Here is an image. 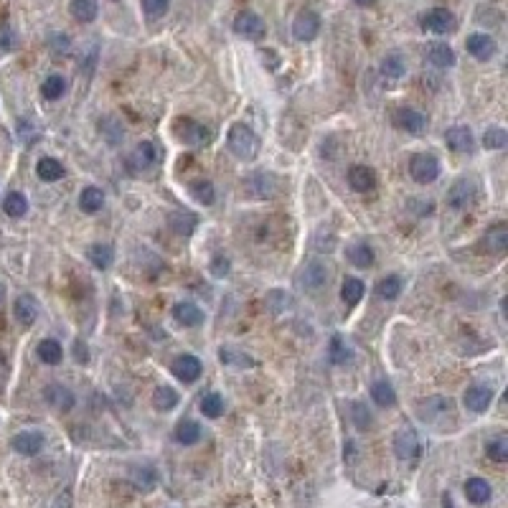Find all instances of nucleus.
<instances>
[{
    "label": "nucleus",
    "instance_id": "obj_17",
    "mask_svg": "<svg viewBox=\"0 0 508 508\" xmlns=\"http://www.w3.org/2000/svg\"><path fill=\"white\" fill-rule=\"evenodd\" d=\"M348 183H351L353 191L368 194V191L376 188V173L371 168H366V165H353L351 171H348Z\"/></svg>",
    "mask_w": 508,
    "mask_h": 508
},
{
    "label": "nucleus",
    "instance_id": "obj_21",
    "mask_svg": "<svg viewBox=\"0 0 508 508\" xmlns=\"http://www.w3.org/2000/svg\"><path fill=\"white\" fill-rule=\"evenodd\" d=\"M13 313H16V321L21 326H33L36 318H39V303H36V297L31 295H21L13 305Z\"/></svg>",
    "mask_w": 508,
    "mask_h": 508
},
{
    "label": "nucleus",
    "instance_id": "obj_40",
    "mask_svg": "<svg viewBox=\"0 0 508 508\" xmlns=\"http://www.w3.org/2000/svg\"><path fill=\"white\" fill-rule=\"evenodd\" d=\"M219 359H221V364H227V366H236V368L254 366V364H257V361L252 359V356H247L244 351H234V348H221Z\"/></svg>",
    "mask_w": 508,
    "mask_h": 508
},
{
    "label": "nucleus",
    "instance_id": "obj_34",
    "mask_svg": "<svg viewBox=\"0 0 508 508\" xmlns=\"http://www.w3.org/2000/svg\"><path fill=\"white\" fill-rule=\"evenodd\" d=\"M406 74V64L404 59L399 54H389V56H384V62H382V77L386 79H402Z\"/></svg>",
    "mask_w": 508,
    "mask_h": 508
},
{
    "label": "nucleus",
    "instance_id": "obj_5",
    "mask_svg": "<svg viewBox=\"0 0 508 508\" xmlns=\"http://www.w3.org/2000/svg\"><path fill=\"white\" fill-rule=\"evenodd\" d=\"M176 135H178V140H183L186 145L191 148H201L206 142H211V133L206 130L203 125L194 122V120H176Z\"/></svg>",
    "mask_w": 508,
    "mask_h": 508
},
{
    "label": "nucleus",
    "instance_id": "obj_45",
    "mask_svg": "<svg viewBox=\"0 0 508 508\" xmlns=\"http://www.w3.org/2000/svg\"><path fill=\"white\" fill-rule=\"evenodd\" d=\"M506 142H508V133L503 130V127H488V133L483 135V145L488 150L506 148Z\"/></svg>",
    "mask_w": 508,
    "mask_h": 508
},
{
    "label": "nucleus",
    "instance_id": "obj_25",
    "mask_svg": "<svg viewBox=\"0 0 508 508\" xmlns=\"http://www.w3.org/2000/svg\"><path fill=\"white\" fill-rule=\"evenodd\" d=\"M485 247H488V252H493V254H503V252L508 250L506 224H496L493 229H488V234H485Z\"/></svg>",
    "mask_w": 508,
    "mask_h": 508
},
{
    "label": "nucleus",
    "instance_id": "obj_57",
    "mask_svg": "<svg viewBox=\"0 0 508 508\" xmlns=\"http://www.w3.org/2000/svg\"><path fill=\"white\" fill-rule=\"evenodd\" d=\"M3 297H6V288L0 285V305H3Z\"/></svg>",
    "mask_w": 508,
    "mask_h": 508
},
{
    "label": "nucleus",
    "instance_id": "obj_39",
    "mask_svg": "<svg viewBox=\"0 0 508 508\" xmlns=\"http://www.w3.org/2000/svg\"><path fill=\"white\" fill-rule=\"evenodd\" d=\"M39 359L44 361V364H48V366H56L59 361H62V346L56 344V341H51V338H46V341H41L39 344Z\"/></svg>",
    "mask_w": 508,
    "mask_h": 508
},
{
    "label": "nucleus",
    "instance_id": "obj_1",
    "mask_svg": "<svg viewBox=\"0 0 508 508\" xmlns=\"http://www.w3.org/2000/svg\"><path fill=\"white\" fill-rule=\"evenodd\" d=\"M229 150L239 160H254L259 156V138L247 125H234L229 130Z\"/></svg>",
    "mask_w": 508,
    "mask_h": 508
},
{
    "label": "nucleus",
    "instance_id": "obj_47",
    "mask_svg": "<svg viewBox=\"0 0 508 508\" xmlns=\"http://www.w3.org/2000/svg\"><path fill=\"white\" fill-rule=\"evenodd\" d=\"M351 359V351H348V346L344 344V338H333L330 341V361L333 364H346V361Z\"/></svg>",
    "mask_w": 508,
    "mask_h": 508
},
{
    "label": "nucleus",
    "instance_id": "obj_19",
    "mask_svg": "<svg viewBox=\"0 0 508 508\" xmlns=\"http://www.w3.org/2000/svg\"><path fill=\"white\" fill-rule=\"evenodd\" d=\"M468 54H473L478 62H488L496 54V41L488 33H473L468 36Z\"/></svg>",
    "mask_w": 508,
    "mask_h": 508
},
{
    "label": "nucleus",
    "instance_id": "obj_51",
    "mask_svg": "<svg viewBox=\"0 0 508 508\" xmlns=\"http://www.w3.org/2000/svg\"><path fill=\"white\" fill-rule=\"evenodd\" d=\"M0 48H3V51L16 48V33H13L10 26H3V31H0Z\"/></svg>",
    "mask_w": 508,
    "mask_h": 508
},
{
    "label": "nucleus",
    "instance_id": "obj_29",
    "mask_svg": "<svg viewBox=\"0 0 508 508\" xmlns=\"http://www.w3.org/2000/svg\"><path fill=\"white\" fill-rule=\"evenodd\" d=\"M102 203H104V194L94 186L84 188L82 196H79V206H82V211H86V214H97L102 209Z\"/></svg>",
    "mask_w": 508,
    "mask_h": 508
},
{
    "label": "nucleus",
    "instance_id": "obj_7",
    "mask_svg": "<svg viewBox=\"0 0 508 508\" xmlns=\"http://www.w3.org/2000/svg\"><path fill=\"white\" fill-rule=\"evenodd\" d=\"M478 196V180L476 178H460L455 180V186L447 191V203L453 209H468Z\"/></svg>",
    "mask_w": 508,
    "mask_h": 508
},
{
    "label": "nucleus",
    "instance_id": "obj_53",
    "mask_svg": "<svg viewBox=\"0 0 508 508\" xmlns=\"http://www.w3.org/2000/svg\"><path fill=\"white\" fill-rule=\"evenodd\" d=\"M51 508H71V496L69 493H62V496L54 500V506Z\"/></svg>",
    "mask_w": 508,
    "mask_h": 508
},
{
    "label": "nucleus",
    "instance_id": "obj_44",
    "mask_svg": "<svg viewBox=\"0 0 508 508\" xmlns=\"http://www.w3.org/2000/svg\"><path fill=\"white\" fill-rule=\"evenodd\" d=\"M399 292H402V280L397 274H389L376 285V295L384 297V300H394V297H399Z\"/></svg>",
    "mask_w": 508,
    "mask_h": 508
},
{
    "label": "nucleus",
    "instance_id": "obj_23",
    "mask_svg": "<svg viewBox=\"0 0 508 508\" xmlns=\"http://www.w3.org/2000/svg\"><path fill=\"white\" fill-rule=\"evenodd\" d=\"M173 318H176L180 326L194 328V326H201L203 323V310L201 308H196L194 303H178L173 308Z\"/></svg>",
    "mask_w": 508,
    "mask_h": 508
},
{
    "label": "nucleus",
    "instance_id": "obj_43",
    "mask_svg": "<svg viewBox=\"0 0 508 508\" xmlns=\"http://www.w3.org/2000/svg\"><path fill=\"white\" fill-rule=\"evenodd\" d=\"M64 92H66V82H64L62 74H51V77H48L46 82L41 84V94H44L46 100H51V102L59 100Z\"/></svg>",
    "mask_w": 508,
    "mask_h": 508
},
{
    "label": "nucleus",
    "instance_id": "obj_4",
    "mask_svg": "<svg viewBox=\"0 0 508 508\" xmlns=\"http://www.w3.org/2000/svg\"><path fill=\"white\" fill-rule=\"evenodd\" d=\"M282 180L272 173H252L250 178L244 180V188L247 194L254 196V198H274L280 194Z\"/></svg>",
    "mask_w": 508,
    "mask_h": 508
},
{
    "label": "nucleus",
    "instance_id": "obj_16",
    "mask_svg": "<svg viewBox=\"0 0 508 508\" xmlns=\"http://www.w3.org/2000/svg\"><path fill=\"white\" fill-rule=\"evenodd\" d=\"M493 402V389L491 386H485V384H476V386H470L465 391V406H468L470 412H485Z\"/></svg>",
    "mask_w": 508,
    "mask_h": 508
},
{
    "label": "nucleus",
    "instance_id": "obj_42",
    "mask_svg": "<svg viewBox=\"0 0 508 508\" xmlns=\"http://www.w3.org/2000/svg\"><path fill=\"white\" fill-rule=\"evenodd\" d=\"M191 194H194L196 201L203 203V206H211L214 198H216V191H214L211 180H196V183H191Z\"/></svg>",
    "mask_w": 508,
    "mask_h": 508
},
{
    "label": "nucleus",
    "instance_id": "obj_24",
    "mask_svg": "<svg viewBox=\"0 0 508 508\" xmlns=\"http://www.w3.org/2000/svg\"><path fill=\"white\" fill-rule=\"evenodd\" d=\"M491 485H488V480H483V478H470L468 483H465V496H468L470 503H476V506H483V503H488L491 500Z\"/></svg>",
    "mask_w": 508,
    "mask_h": 508
},
{
    "label": "nucleus",
    "instance_id": "obj_55",
    "mask_svg": "<svg viewBox=\"0 0 508 508\" xmlns=\"http://www.w3.org/2000/svg\"><path fill=\"white\" fill-rule=\"evenodd\" d=\"M442 508H455L453 506V498H450V496H445V498H442Z\"/></svg>",
    "mask_w": 508,
    "mask_h": 508
},
{
    "label": "nucleus",
    "instance_id": "obj_31",
    "mask_svg": "<svg viewBox=\"0 0 508 508\" xmlns=\"http://www.w3.org/2000/svg\"><path fill=\"white\" fill-rule=\"evenodd\" d=\"M71 16L82 23H92L97 18V0H71Z\"/></svg>",
    "mask_w": 508,
    "mask_h": 508
},
{
    "label": "nucleus",
    "instance_id": "obj_10",
    "mask_svg": "<svg viewBox=\"0 0 508 508\" xmlns=\"http://www.w3.org/2000/svg\"><path fill=\"white\" fill-rule=\"evenodd\" d=\"M394 453L399 460H415L420 455V438L412 427H402L394 438Z\"/></svg>",
    "mask_w": 508,
    "mask_h": 508
},
{
    "label": "nucleus",
    "instance_id": "obj_9",
    "mask_svg": "<svg viewBox=\"0 0 508 508\" xmlns=\"http://www.w3.org/2000/svg\"><path fill=\"white\" fill-rule=\"evenodd\" d=\"M234 31L239 33V36H244V39H250V41H262L265 39L267 28H265V21H262L257 13L242 10L234 21Z\"/></svg>",
    "mask_w": 508,
    "mask_h": 508
},
{
    "label": "nucleus",
    "instance_id": "obj_41",
    "mask_svg": "<svg viewBox=\"0 0 508 508\" xmlns=\"http://www.w3.org/2000/svg\"><path fill=\"white\" fill-rule=\"evenodd\" d=\"M371 397H374V402L379 406H394V402H397V394H394V389H391L389 382H374V386H371Z\"/></svg>",
    "mask_w": 508,
    "mask_h": 508
},
{
    "label": "nucleus",
    "instance_id": "obj_33",
    "mask_svg": "<svg viewBox=\"0 0 508 508\" xmlns=\"http://www.w3.org/2000/svg\"><path fill=\"white\" fill-rule=\"evenodd\" d=\"M485 455L496 462H506L508 460V438L506 435H496L485 442Z\"/></svg>",
    "mask_w": 508,
    "mask_h": 508
},
{
    "label": "nucleus",
    "instance_id": "obj_54",
    "mask_svg": "<svg viewBox=\"0 0 508 508\" xmlns=\"http://www.w3.org/2000/svg\"><path fill=\"white\" fill-rule=\"evenodd\" d=\"M77 361H82V364H84V361H86V348H84V344H77Z\"/></svg>",
    "mask_w": 508,
    "mask_h": 508
},
{
    "label": "nucleus",
    "instance_id": "obj_14",
    "mask_svg": "<svg viewBox=\"0 0 508 508\" xmlns=\"http://www.w3.org/2000/svg\"><path fill=\"white\" fill-rule=\"evenodd\" d=\"M171 371L176 374V379H180L183 384H191L196 382L198 376H201V361L196 359V356H188V353H183V356H178V359L173 361Z\"/></svg>",
    "mask_w": 508,
    "mask_h": 508
},
{
    "label": "nucleus",
    "instance_id": "obj_3",
    "mask_svg": "<svg viewBox=\"0 0 508 508\" xmlns=\"http://www.w3.org/2000/svg\"><path fill=\"white\" fill-rule=\"evenodd\" d=\"M160 160H163V153H160V148H158L156 142H150V140L140 142V145L130 153V168H133V173L153 171V168L160 165Z\"/></svg>",
    "mask_w": 508,
    "mask_h": 508
},
{
    "label": "nucleus",
    "instance_id": "obj_56",
    "mask_svg": "<svg viewBox=\"0 0 508 508\" xmlns=\"http://www.w3.org/2000/svg\"><path fill=\"white\" fill-rule=\"evenodd\" d=\"M353 3H356V6H374L376 0H353Z\"/></svg>",
    "mask_w": 508,
    "mask_h": 508
},
{
    "label": "nucleus",
    "instance_id": "obj_26",
    "mask_svg": "<svg viewBox=\"0 0 508 508\" xmlns=\"http://www.w3.org/2000/svg\"><path fill=\"white\" fill-rule=\"evenodd\" d=\"M176 442H180V445H196L198 440H201V427H198V422H194V420H183V422L176 424Z\"/></svg>",
    "mask_w": 508,
    "mask_h": 508
},
{
    "label": "nucleus",
    "instance_id": "obj_12",
    "mask_svg": "<svg viewBox=\"0 0 508 508\" xmlns=\"http://www.w3.org/2000/svg\"><path fill=\"white\" fill-rule=\"evenodd\" d=\"M422 28L432 33H450L455 28V16L447 8H432L422 16Z\"/></svg>",
    "mask_w": 508,
    "mask_h": 508
},
{
    "label": "nucleus",
    "instance_id": "obj_52",
    "mask_svg": "<svg viewBox=\"0 0 508 508\" xmlns=\"http://www.w3.org/2000/svg\"><path fill=\"white\" fill-rule=\"evenodd\" d=\"M211 272L216 274V277H227L229 274V259L227 257H214Z\"/></svg>",
    "mask_w": 508,
    "mask_h": 508
},
{
    "label": "nucleus",
    "instance_id": "obj_13",
    "mask_svg": "<svg viewBox=\"0 0 508 508\" xmlns=\"http://www.w3.org/2000/svg\"><path fill=\"white\" fill-rule=\"evenodd\" d=\"M417 409H420V417H422L424 422H438V420H442V417H447L453 412V402L445 397H430V399H422L417 404Z\"/></svg>",
    "mask_w": 508,
    "mask_h": 508
},
{
    "label": "nucleus",
    "instance_id": "obj_6",
    "mask_svg": "<svg viewBox=\"0 0 508 508\" xmlns=\"http://www.w3.org/2000/svg\"><path fill=\"white\" fill-rule=\"evenodd\" d=\"M409 173L417 183H432V180L440 176V163L438 158L430 156V153H417L412 160H409Z\"/></svg>",
    "mask_w": 508,
    "mask_h": 508
},
{
    "label": "nucleus",
    "instance_id": "obj_11",
    "mask_svg": "<svg viewBox=\"0 0 508 508\" xmlns=\"http://www.w3.org/2000/svg\"><path fill=\"white\" fill-rule=\"evenodd\" d=\"M394 125L409 135H420V133H424V127H427V117H424L422 112L412 110V107H399V110L394 112Z\"/></svg>",
    "mask_w": 508,
    "mask_h": 508
},
{
    "label": "nucleus",
    "instance_id": "obj_35",
    "mask_svg": "<svg viewBox=\"0 0 508 508\" xmlns=\"http://www.w3.org/2000/svg\"><path fill=\"white\" fill-rule=\"evenodd\" d=\"M3 209H6V214H8V216H13V219H21V216H26V211H28V198H26L23 194H18V191H13V194L6 196Z\"/></svg>",
    "mask_w": 508,
    "mask_h": 508
},
{
    "label": "nucleus",
    "instance_id": "obj_20",
    "mask_svg": "<svg viewBox=\"0 0 508 508\" xmlns=\"http://www.w3.org/2000/svg\"><path fill=\"white\" fill-rule=\"evenodd\" d=\"M445 142L450 145V150H455V153H468V150H473V142L476 140H473L470 127L455 125L445 133Z\"/></svg>",
    "mask_w": 508,
    "mask_h": 508
},
{
    "label": "nucleus",
    "instance_id": "obj_48",
    "mask_svg": "<svg viewBox=\"0 0 508 508\" xmlns=\"http://www.w3.org/2000/svg\"><path fill=\"white\" fill-rule=\"evenodd\" d=\"M133 478H135V485L142 488V491H150V488L156 485V473L150 468H135Z\"/></svg>",
    "mask_w": 508,
    "mask_h": 508
},
{
    "label": "nucleus",
    "instance_id": "obj_22",
    "mask_svg": "<svg viewBox=\"0 0 508 508\" xmlns=\"http://www.w3.org/2000/svg\"><path fill=\"white\" fill-rule=\"evenodd\" d=\"M427 62L432 64V66H438V69H450V66H455V51L447 44H430V48H427Z\"/></svg>",
    "mask_w": 508,
    "mask_h": 508
},
{
    "label": "nucleus",
    "instance_id": "obj_8",
    "mask_svg": "<svg viewBox=\"0 0 508 508\" xmlns=\"http://www.w3.org/2000/svg\"><path fill=\"white\" fill-rule=\"evenodd\" d=\"M318 33H321V18H318V13H313V10H300L295 16V21H292V36L297 41L308 44Z\"/></svg>",
    "mask_w": 508,
    "mask_h": 508
},
{
    "label": "nucleus",
    "instance_id": "obj_28",
    "mask_svg": "<svg viewBox=\"0 0 508 508\" xmlns=\"http://www.w3.org/2000/svg\"><path fill=\"white\" fill-rule=\"evenodd\" d=\"M36 173H39L41 180H46V183H54V180L64 178V165L56 160V158H41L39 165H36Z\"/></svg>",
    "mask_w": 508,
    "mask_h": 508
},
{
    "label": "nucleus",
    "instance_id": "obj_46",
    "mask_svg": "<svg viewBox=\"0 0 508 508\" xmlns=\"http://www.w3.org/2000/svg\"><path fill=\"white\" fill-rule=\"evenodd\" d=\"M168 6H171V0H142V10H145V16L150 21L163 18L168 13Z\"/></svg>",
    "mask_w": 508,
    "mask_h": 508
},
{
    "label": "nucleus",
    "instance_id": "obj_32",
    "mask_svg": "<svg viewBox=\"0 0 508 508\" xmlns=\"http://www.w3.org/2000/svg\"><path fill=\"white\" fill-rule=\"evenodd\" d=\"M171 229L176 232V234H191L196 229V224H198V219H196V214L191 211H176L171 214Z\"/></svg>",
    "mask_w": 508,
    "mask_h": 508
},
{
    "label": "nucleus",
    "instance_id": "obj_37",
    "mask_svg": "<svg viewBox=\"0 0 508 508\" xmlns=\"http://www.w3.org/2000/svg\"><path fill=\"white\" fill-rule=\"evenodd\" d=\"M348 259H351V265H356V267H371L374 265V250L364 242L353 244V247H348Z\"/></svg>",
    "mask_w": 508,
    "mask_h": 508
},
{
    "label": "nucleus",
    "instance_id": "obj_30",
    "mask_svg": "<svg viewBox=\"0 0 508 508\" xmlns=\"http://www.w3.org/2000/svg\"><path fill=\"white\" fill-rule=\"evenodd\" d=\"M198 406H201V412L209 417V420H216V417L224 415V399H221V394H216V391L203 394L201 402H198Z\"/></svg>",
    "mask_w": 508,
    "mask_h": 508
},
{
    "label": "nucleus",
    "instance_id": "obj_36",
    "mask_svg": "<svg viewBox=\"0 0 508 508\" xmlns=\"http://www.w3.org/2000/svg\"><path fill=\"white\" fill-rule=\"evenodd\" d=\"M364 282L356 280V277H346L344 280V288H341V297H344L346 305H359V300L364 297Z\"/></svg>",
    "mask_w": 508,
    "mask_h": 508
},
{
    "label": "nucleus",
    "instance_id": "obj_2",
    "mask_svg": "<svg viewBox=\"0 0 508 508\" xmlns=\"http://www.w3.org/2000/svg\"><path fill=\"white\" fill-rule=\"evenodd\" d=\"M330 280V267L323 262H308L295 277V285L305 292H321Z\"/></svg>",
    "mask_w": 508,
    "mask_h": 508
},
{
    "label": "nucleus",
    "instance_id": "obj_18",
    "mask_svg": "<svg viewBox=\"0 0 508 508\" xmlns=\"http://www.w3.org/2000/svg\"><path fill=\"white\" fill-rule=\"evenodd\" d=\"M44 397H46V402L54 406L56 412H69L74 406V394L66 386H62V384H48Z\"/></svg>",
    "mask_w": 508,
    "mask_h": 508
},
{
    "label": "nucleus",
    "instance_id": "obj_50",
    "mask_svg": "<svg viewBox=\"0 0 508 508\" xmlns=\"http://www.w3.org/2000/svg\"><path fill=\"white\" fill-rule=\"evenodd\" d=\"M353 422H356L359 430H366L371 424V415H368V409L364 404H353Z\"/></svg>",
    "mask_w": 508,
    "mask_h": 508
},
{
    "label": "nucleus",
    "instance_id": "obj_49",
    "mask_svg": "<svg viewBox=\"0 0 508 508\" xmlns=\"http://www.w3.org/2000/svg\"><path fill=\"white\" fill-rule=\"evenodd\" d=\"M69 48H71V41L66 33H54V36H51V51H54L56 56L69 54Z\"/></svg>",
    "mask_w": 508,
    "mask_h": 508
},
{
    "label": "nucleus",
    "instance_id": "obj_38",
    "mask_svg": "<svg viewBox=\"0 0 508 508\" xmlns=\"http://www.w3.org/2000/svg\"><path fill=\"white\" fill-rule=\"evenodd\" d=\"M176 404H178V394H176L171 386H158V389L153 391V406H156V409L168 412V409H173Z\"/></svg>",
    "mask_w": 508,
    "mask_h": 508
},
{
    "label": "nucleus",
    "instance_id": "obj_27",
    "mask_svg": "<svg viewBox=\"0 0 508 508\" xmlns=\"http://www.w3.org/2000/svg\"><path fill=\"white\" fill-rule=\"evenodd\" d=\"M86 257L92 259V265L97 267V270H107V267H112V262H115V252H112L110 244H92V247L86 250Z\"/></svg>",
    "mask_w": 508,
    "mask_h": 508
},
{
    "label": "nucleus",
    "instance_id": "obj_15",
    "mask_svg": "<svg viewBox=\"0 0 508 508\" xmlns=\"http://www.w3.org/2000/svg\"><path fill=\"white\" fill-rule=\"evenodd\" d=\"M10 447L16 450L18 455H26V458H31V455L41 453V447H44V435L41 432H18L16 438L10 440Z\"/></svg>",
    "mask_w": 508,
    "mask_h": 508
}]
</instances>
